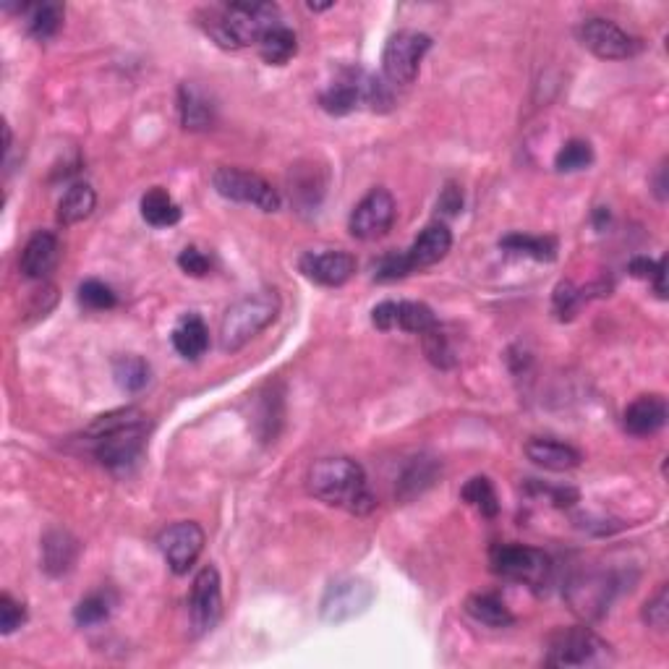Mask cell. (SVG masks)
I'll use <instances>...</instances> for the list:
<instances>
[{"label":"cell","mask_w":669,"mask_h":669,"mask_svg":"<svg viewBox=\"0 0 669 669\" xmlns=\"http://www.w3.org/2000/svg\"><path fill=\"white\" fill-rule=\"evenodd\" d=\"M87 434L92 437V450L102 466L110 471H129L142 458L149 421L139 408H121L100 416Z\"/></svg>","instance_id":"1"},{"label":"cell","mask_w":669,"mask_h":669,"mask_svg":"<svg viewBox=\"0 0 669 669\" xmlns=\"http://www.w3.org/2000/svg\"><path fill=\"white\" fill-rule=\"evenodd\" d=\"M306 487L319 502L353 515H369L377 507L364 468L351 458L317 460L306 474Z\"/></svg>","instance_id":"2"},{"label":"cell","mask_w":669,"mask_h":669,"mask_svg":"<svg viewBox=\"0 0 669 669\" xmlns=\"http://www.w3.org/2000/svg\"><path fill=\"white\" fill-rule=\"evenodd\" d=\"M278 24L283 21H280V8L275 3L238 0V3L212 8L204 27L212 40L220 42L223 48H246V45H259L264 34Z\"/></svg>","instance_id":"3"},{"label":"cell","mask_w":669,"mask_h":669,"mask_svg":"<svg viewBox=\"0 0 669 669\" xmlns=\"http://www.w3.org/2000/svg\"><path fill=\"white\" fill-rule=\"evenodd\" d=\"M280 298L275 291H257L238 298L236 304L225 311L220 322V351L236 353L249 340H254L262 330L278 319Z\"/></svg>","instance_id":"4"},{"label":"cell","mask_w":669,"mask_h":669,"mask_svg":"<svg viewBox=\"0 0 669 669\" xmlns=\"http://www.w3.org/2000/svg\"><path fill=\"white\" fill-rule=\"evenodd\" d=\"M612 662V649L591 628H560L547 641L544 664L549 667H604Z\"/></svg>","instance_id":"5"},{"label":"cell","mask_w":669,"mask_h":669,"mask_svg":"<svg viewBox=\"0 0 669 669\" xmlns=\"http://www.w3.org/2000/svg\"><path fill=\"white\" fill-rule=\"evenodd\" d=\"M374 602V586L359 575H343L327 586L322 602H319V615L330 625H343L356 617H361Z\"/></svg>","instance_id":"6"},{"label":"cell","mask_w":669,"mask_h":669,"mask_svg":"<svg viewBox=\"0 0 669 669\" xmlns=\"http://www.w3.org/2000/svg\"><path fill=\"white\" fill-rule=\"evenodd\" d=\"M212 186L220 196L238 204H251L262 212L280 210V194L272 189L270 181H264L259 173L244 168H217L212 173Z\"/></svg>","instance_id":"7"},{"label":"cell","mask_w":669,"mask_h":669,"mask_svg":"<svg viewBox=\"0 0 669 669\" xmlns=\"http://www.w3.org/2000/svg\"><path fill=\"white\" fill-rule=\"evenodd\" d=\"M432 48V37L421 32H398L387 40L382 50V71L395 87H408L419 76L421 61Z\"/></svg>","instance_id":"8"},{"label":"cell","mask_w":669,"mask_h":669,"mask_svg":"<svg viewBox=\"0 0 669 669\" xmlns=\"http://www.w3.org/2000/svg\"><path fill=\"white\" fill-rule=\"evenodd\" d=\"M492 570L510 581L541 588L549 581L552 562L541 549L523 547V544H497L492 549Z\"/></svg>","instance_id":"9"},{"label":"cell","mask_w":669,"mask_h":669,"mask_svg":"<svg viewBox=\"0 0 669 669\" xmlns=\"http://www.w3.org/2000/svg\"><path fill=\"white\" fill-rule=\"evenodd\" d=\"M395 215H398L395 196L377 186L353 207L351 217H348V230L359 241H377V238L387 236V230L395 223Z\"/></svg>","instance_id":"10"},{"label":"cell","mask_w":669,"mask_h":669,"mask_svg":"<svg viewBox=\"0 0 669 669\" xmlns=\"http://www.w3.org/2000/svg\"><path fill=\"white\" fill-rule=\"evenodd\" d=\"M578 40L586 50L602 58V61H628L641 50V42L628 34L615 21L609 19H586L578 29Z\"/></svg>","instance_id":"11"},{"label":"cell","mask_w":669,"mask_h":669,"mask_svg":"<svg viewBox=\"0 0 669 669\" xmlns=\"http://www.w3.org/2000/svg\"><path fill=\"white\" fill-rule=\"evenodd\" d=\"M189 615L194 636L212 633L223 617V583L215 565H207L196 573L189 596Z\"/></svg>","instance_id":"12"},{"label":"cell","mask_w":669,"mask_h":669,"mask_svg":"<svg viewBox=\"0 0 669 669\" xmlns=\"http://www.w3.org/2000/svg\"><path fill=\"white\" fill-rule=\"evenodd\" d=\"M204 528L194 521H181L173 523L157 536V547L163 552L168 568L176 575H186L194 562L199 560L204 549Z\"/></svg>","instance_id":"13"},{"label":"cell","mask_w":669,"mask_h":669,"mask_svg":"<svg viewBox=\"0 0 669 669\" xmlns=\"http://www.w3.org/2000/svg\"><path fill=\"white\" fill-rule=\"evenodd\" d=\"M298 270L304 272V278L311 283L325 285V288H340L353 278L356 272V259L343 249H325V251H306Z\"/></svg>","instance_id":"14"},{"label":"cell","mask_w":669,"mask_h":669,"mask_svg":"<svg viewBox=\"0 0 669 669\" xmlns=\"http://www.w3.org/2000/svg\"><path fill=\"white\" fill-rule=\"evenodd\" d=\"M617 591L615 578L609 575H581L568 586V599L583 617H602Z\"/></svg>","instance_id":"15"},{"label":"cell","mask_w":669,"mask_h":669,"mask_svg":"<svg viewBox=\"0 0 669 669\" xmlns=\"http://www.w3.org/2000/svg\"><path fill=\"white\" fill-rule=\"evenodd\" d=\"M61 259L58 236L50 230H37L21 251V275L27 280H45Z\"/></svg>","instance_id":"16"},{"label":"cell","mask_w":669,"mask_h":669,"mask_svg":"<svg viewBox=\"0 0 669 669\" xmlns=\"http://www.w3.org/2000/svg\"><path fill=\"white\" fill-rule=\"evenodd\" d=\"M450 249H453V233H450V228L445 223H432L421 230V236L406 251V262L411 267V272L426 270V267L442 262Z\"/></svg>","instance_id":"17"},{"label":"cell","mask_w":669,"mask_h":669,"mask_svg":"<svg viewBox=\"0 0 669 669\" xmlns=\"http://www.w3.org/2000/svg\"><path fill=\"white\" fill-rule=\"evenodd\" d=\"M667 424V400L662 395H641L622 413V426L633 437H649Z\"/></svg>","instance_id":"18"},{"label":"cell","mask_w":669,"mask_h":669,"mask_svg":"<svg viewBox=\"0 0 669 669\" xmlns=\"http://www.w3.org/2000/svg\"><path fill=\"white\" fill-rule=\"evenodd\" d=\"M523 450H526L531 463L547 468V471H573V468L581 466L583 460V455L573 445L552 440V437H531Z\"/></svg>","instance_id":"19"},{"label":"cell","mask_w":669,"mask_h":669,"mask_svg":"<svg viewBox=\"0 0 669 669\" xmlns=\"http://www.w3.org/2000/svg\"><path fill=\"white\" fill-rule=\"evenodd\" d=\"M178 113L186 131H207L215 123V102L199 84H181Z\"/></svg>","instance_id":"20"},{"label":"cell","mask_w":669,"mask_h":669,"mask_svg":"<svg viewBox=\"0 0 669 669\" xmlns=\"http://www.w3.org/2000/svg\"><path fill=\"white\" fill-rule=\"evenodd\" d=\"M79 560V541L74 536L63 531V528H53L42 539V568L45 573L58 578L66 575L74 568V562Z\"/></svg>","instance_id":"21"},{"label":"cell","mask_w":669,"mask_h":669,"mask_svg":"<svg viewBox=\"0 0 669 669\" xmlns=\"http://www.w3.org/2000/svg\"><path fill=\"white\" fill-rule=\"evenodd\" d=\"M173 348L181 353L183 359L196 361L199 356H204V351L210 348V332H207V325L202 322V317H196V314H189V317H183L181 322L173 330Z\"/></svg>","instance_id":"22"},{"label":"cell","mask_w":669,"mask_h":669,"mask_svg":"<svg viewBox=\"0 0 669 669\" xmlns=\"http://www.w3.org/2000/svg\"><path fill=\"white\" fill-rule=\"evenodd\" d=\"M319 105L322 110L330 115H348L361 105V92H359V79H356V71H348L345 79H340L338 84L327 87L322 95H319Z\"/></svg>","instance_id":"23"},{"label":"cell","mask_w":669,"mask_h":669,"mask_svg":"<svg viewBox=\"0 0 669 669\" xmlns=\"http://www.w3.org/2000/svg\"><path fill=\"white\" fill-rule=\"evenodd\" d=\"M97 207V194L89 183H74L58 202V223L76 225L87 220Z\"/></svg>","instance_id":"24"},{"label":"cell","mask_w":669,"mask_h":669,"mask_svg":"<svg viewBox=\"0 0 669 669\" xmlns=\"http://www.w3.org/2000/svg\"><path fill=\"white\" fill-rule=\"evenodd\" d=\"M468 617H474L476 622L487 625V628H510L515 622V615L507 609L502 599L494 594H474L466 599Z\"/></svg>","instance_id":"25"},{"label":"cell","mask_w":669,"mask_h":669,"mask_svg":"<svg viewBox=\"0 0 669 669\" xmlns=\"http://www.w3.org/2000/svg\"><path fill=\"white\" fill-rule=\"evenodd\" d=\"M142 217L152 228H173L181 220V207L168 191L155 186L142 196Z\"/></svg>","instance_id":"26"},{"label":"cell","mask_w":669,"mask_h":669,"mask_svg":"<svg viewBox=\"0 0 669 669\" xmlns=\"http://www.w3.org/2000/svg\"><path fill=\"white\" fill-rule=\"evenodd\" d=\"M257 48L264 63H270V66H285V63L291 61L293 55L298 53V40L296 34H293V29H288L285 24H278V27H272L270 32L264 34Z\"/></svg>","instance_id":"27"},{"label":"cell","mask_w":669,"mask_h":669,"mask_svg":"<svg viewBox=\"0 0 669 669\" xmlns=\"http://www.w3.org/2000/svg\"><path fill=\"white\" fill-rule=\"evenodd\" d=\"M63 27V6L61 3H37L27 6V32L34 40L48 42Z\"/></svg>","instance_id":"28"},{"label":"cell","mask_w":669,"mask_h":669,"mask_svg":"<svg viewBox=\"0 0 669 669\" xmlns=\"http://www.w3.org/2000/svg\"><path fill=\"white\" fill-rule=\"evenodd\" d=\"M437 460L434 458H413L411 466L406 468V474L400 476L398 481V497L400 500H411L416 494L424 492L426 487H432L434 479H437Z\"/></svg>","instance_id":"29"},{"label":"cell","mask_w":669,"mask_h":669,"mask_svg":"<svg viewBox=\"0 0 669 669\" xmlns=\"http://www.w3.org/2000/svg\"><path fill=\"white\" fill-rule=\"evenodd\" d=\"M502 249L513 251V254H526L536 262H552L557 257V241L544 236H526V233H510L500 241Z\"/></svg>","instance_id":"30"},{"label":"cell","mask_w":669,"mask_h":669,"mask_svg":"<svg viewBox=\"0 0 669 669\" xmlns=\"http://www.w3.org/2000/svg\"><path fill=\"white\" fill-rule=\"evenodd\" d=\"M460 497L471 507H476L484 518H494L500 513V502H497V492H494L492 481L487 476H474L466 481V487L460 489Z\"/></svg>","instance_id":"31"},{"label":"cell","mask_w":669,"mask_h":669,"mask_svg":"<svg viewBox=\"0 0 669 669\" xmlns=\"http://www.w3.org/2000/svg\"><path fill=\"white\" fill-rule=\"evenodd\" d=\"M437 325L440 322H437L434 311L426 304H419V301H400L398 304V327L395 330L424 335V332H429Z\"/></svg>","instance_id":"32"},{"label":"cell","mask_w":669,"mask_h":669,"mask_svg":"<svg viewBox=\"0 0 669 669\" xmlns=\"http://www.w3.org/2000/svg\"><path fill=\"white\" fill-rule=\"evenodd\" d=\"M421 345H424V356L429 359V364H434L437 369H453L458 364L453 345H450L445 332L440 330V325L421 335Z\"/></svg>","instance_id":"33"},{"label":"cell","mask_w":669,"mask_h":669,"mask_svg":"<svg viewBox=\"0 0 669 669\" xmlns=\"http://www.w3.org/2000/svg\"><path fill=\"white\" fill-rule=\"evenodd\" d=\"M115 382L126 392H139L149 382V364L142 356H121L115 361Z\"/></svg>","instance_id":"34"},{"label":"cell","mask_w":669,"mask_h":669,"mask_svg":"<svg viewBox=\"0 0 669 669\" xmlns=\"http://www.w3.org/2000/svg\"><path fill=\"white\" fill-rule=\"evenodd\" d=\"M594 163V149L583 139H570L568 144H562V149L555 157V168L560 173H575Z\"/></svg>","instance_id":"35"},{"label":"cell","mask_w":669,"mask_h":669,"mask_svg":"<svg viewBox=\"0 0 669 669\" xmlns=\"http://www.w3.org/2000/svg\"><path fill=\"white\" fill-rule=\"evenodd\" d=\"M79 301H82L87 309L108 311V309H115V304H118V296H115L110 285L100 283V280H87V283L79 285Z\"/></svg>","instance_id":"36"},{"label":"cell","mask_w":669,"mask_h":669,"mask_svg":"<svg viewBox=\"0 0 669 669\" xmlns=\"http://www.w3.org/2000/svg\"><path fill=\"white\" fill-rule=\"evenodd\" d=\"M108 615H110V602L102 594L87 596V599H82L74 609V620L79 628L100 625V622L108 620Z\"/></svg>","instance_id":"37"},{"label":"cell","mask_w":669,"mask_h":669,"mask_svg":"<svg viewBox=\"0 0 669 669\" xmlns=\"http://www.w3.org/2000/svg\"><path fill=\"white\" fill-rule=\"evenodd\" d=\"M411 275V267L406 262V251H387L385 257H379L374 264V280L377 283H392Z\"/></svg>","instance_id":"38"},{"label":"cell","mask_w":669,"mask_h":669,"mask_svg":"<svg viewBox=\"0 0 669 669\" xmlns=\"http://www.w3.org/2000/svg\"><path fill=\"white\" fill-rule=\"evenodd\" d=\"M583 298H586V291H578L570 280H562L555 288V314L560 319H573Z\"/></svg>","instance_id":"39"},{"label":"cell","mask_w":669,"mask_h":669,"mask_svg":"<svg viewBox=\"0 0 669 669\" xmlns=\"http://www.w3.org/2000/svg\"><path fill=\"white\" fill-rule=\"evenodd\" d=\"M24 622H27V609H24V604L16 602L11 594L0 596V630H3V636H11Z\"/></svg>","instance_id":"40"},{"label":"cell","mask_w":669,"mask_h":669,"mask_svg":"<svg viewBox=\"0 0 669 669\" xmlns=\"http://www.w3.org/2000/svg\"><path fill=\"white\" fill-rule=\"evenodd\" d=\"M643 622H646V625H651V628H656V630H667V622H669V591H667V586L659 588L654 599H649V602H646V607H643Z\"/></svg>","instance_id":"41"},{"label":"cell","mask_w":669,"mask_h":669,"mask_svg":"<svg viewBox=\"0 0 669 669\" xmlns=\"http://www.w3.org/2000/svg\"><path fill=\"white\" fill-rule=\"evenodd\" d=\"M178 267H181L186 275H194V278H202V275H207L212 267L210 257H204L202 251L194 249V246H189V249H183L181 254H178Z\"/></svg>","instance_id":"42"},{"label":"cell","mask_w":669,"mask_h":669,"mask_svg":"<svg viewBox=\"0 0 669 669\" xmlns=\"http://www.w3.org/2000/svg\"><path fill=\"white\" fill-rule=\"evenodd\" d=\"M437 210L447 217L460 215V210H463V191H460L458 183H447L445 189H442L440 199H437Z\"/></svg>","instance_id":"43"},{"label":"cell","mask_w":669,"mask_h":669,"mask_svg":"<svg viewBox=\"0 0 669 669\" xmlns=\"http://www.w3.org/2000/svg\"><path fill=\"white\" fill-rule=\"evenodd\" d=\"M372 322L374 327L382 332L395 330V327H398V304H395V301H382L379 306H374Z\"/></svg>","instance_id":"44"},{"label":"cell","mask_w":669,"mask_h":669,"mask_svg":"<svg viewBox=\"0 0 669 669\" xmlns=\"http://www.w3.org/2000/svg\"><path fill=\"white\" fill-rule=\"evenodd\" d=\"M667 257H662L659 262H656L654 267V275H651V283H654V291L659 298H667Z\"/></svg>","instance_id":"45"},{"label":"cell","mask_w":669,"mask_h":669,"mask_svg":"<svg viewBox=\"0 0 669 669\" xmlns=\"http://www.w3.org/2000/svg\"><path fill=\"white\" fill-rule=\"evenodd\" d=\"M654 267H656V262H651V259H646V257H636L633 259V262H630V275H633V278H649L651 280V275H654Z\"/></svg>","instance_id":"46"},{"label":"cell","mask_w":669,"mask_h":669,"mask_svg":"<svg viewBox=\"0 0 669 669\" xmlns=\"http://www.w3.org/2000/svg\"><path fill=\"white\" fill-rule=\"evenodd\" d=\"M311 11H325V8H332V3H309Z\"/></svg>","instance_id":"47"}]
</instances>
